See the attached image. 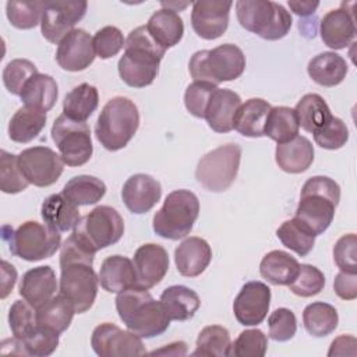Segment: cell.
<instances>
[{"mask_svg":"<svg viewBox=\"0 0 357 357\" xmlns=\"http://www.w3.org/2000/svg\"><path fill=\"white\" fill-rule=\"evenodd\" d=\"M95 252L84 247L73 234L63 243L60 250V294L67 297L75 314L88 311L98 294V275L93 264Z\"/></svg>","mask_w":357,"mask_h":357,"instance_id":"cell-1","label":"cell"},{"mask_svg":"<svg viewBox=\"0 0 357 357\" xmlns=\"http://www.w3.org/2000/svg\"><path fill=\"white\" fill-rule=\"evenodd\" d=\"M165 53L166 49L151 36L145 25L137 26L128 33L124 54L117 64L120 78L132 88L151 85L159 73Z\"/></svg>","mask_w":357,"mask_h":357,"instance_id":"cell-2","label":"cell"},{"mask_svg":"<svg viewBox=\"0 0 357 357\" xmlns=\"http://www.w3.org/2000/svg\"><path fill=\"white\" fill-rule=\"evenodd\" d=\"M116 310L128 331L139 337L151 339L159 336L170 326V318L160 300L156 301L148 289L139 286L117 293Z\"/></svg>","mask_w":357,"mask_h":357,"instance_id":"cell-3","label":"cell"},{"mask_svg":"<svg viewBox=\"0 0 357 357\" xmlns=\"http://www.w3.org/2000/svg\"><path fill=\"white\" fill-rule=\"evenodd\" d=\"M339 201L340 187L335 180L326 176H312L301 188L294 218L310 227L315 236L322 234L331 226Z\"/></svg>","mask_w":357,"mask_h":357,"instance_id":"cell-4","label":"cell"},{"mask_svg":"<svg viewBox=\"0 0 357 357\" xmlns=\"http://www.w3.org/2000/svg\"><path fill=\"white\" fill-rule=\"evenodd\" d=\"M139 127V112L132 100L116 96L106 102L95 126V135L107 151L123 149Z\"/></svg>","mask_w":357,"mask_h":357,"instance_id":"cell-5","label":"cell"},{"mask_svg":"<svg viewBox=\"0 0 357 357\" xmlns=\"http://www.w3.org/2000/svg\"><path fill=\"white\" fill-rule=\"evenodd\" d=\"M245 68L243 50L233 43H223L211 50L195 52L188 63L194 81L218 85L225 81L237 79Z\"/></svg>","mask_w":357,"mask_h":357,"instance_id":"cell-6","label":"cell"},{"mask_svg":"<svg viewBox=\"0 0 357 357\" xmlns=\"http://www.w3.org/2000/svg\"><path fill=\"white\" fill-rule=\"evenodd\" d=\"M236 14L244 29L266 40L284 38L293 22L290 13L282 4L269 0H238Z\"/></svg>","mask_w":357,"mask_h":357,"instance_id":"cell-7","label":"cell"},{"mask_svg":"<svg viewBox=\"0 0 357 357\" xmlns=\"http://www.w3.org/2000/svg\"><path fill=\"white\" fill-rule=\"evenodd\" d=\"M199 215L198 197L190 190H174L167 194L162 208L153 215V231L169 240L190 234Z\"/></svg>","mask_w":357,"mask_h":357,"instance_id":"cell-8","label":"cell"},{"mask_svg":"<svg viewBox=\"0 0 357 357\" xmlns=\"http://www.w3.org/2000/svg\"><path fill=\"white\" fill-rule=\"evenodd\" d=\"M123 234L124 220L109 205L96 206L82 216L73 229V236L92 252L116 244Z\"/></svg>","mask_w":357,"mask_h":357,"instance_id":"cell-9","label":"cell"},{"mask_svg":"<svg viewBox=\"0 0 357 357\" xmlns=\"http://www.w3.org/2000/svg\"><path fill=\"white\" fill-rule=\"evenodd\" d=\"M4 240L8 241L13 255L29 262L50 258L61 247L59 231L33 220L24 222L15 230L11 229L8 236L4 234Z\"/></svg>","mask_w":357,"mask_h":357,"instance_id":"cell-10","label":"cell"},{"mask_svg":"<svg viewBox=\"0 0 357 357\" xmlns=\"http://www.w3.org/2000/svg\"><path fill=\"white\" fill-rule=\"evenodd\" d=\"M241 148L237 144L222 145L202 156L195 169L197 181L208 191H226L237 177Z\"/></svg>","mask_w":357,"mask_h":357,"instance_id":"cell-11","label":"cell"},{"mask_svg":"<svg viewBox=\"0 0 357 357\" xmlns=\"http://www.w3.org/2000/svg\"><path fill=\"white\" fill-rule=\"evenodd\" d=\"M50 134L64 165L77 167L91 159L93 146L91 130L85 121H75L61 114L54 120Z\"/></svg>","mask_w":357,"mask_h":357,"instance_id":"cell-12","label":"cell"},{"mask_svg":"<svg viewBox=\"0 0 357 357\" xmlns=\"http://www.w3.org/2000/svg\"><path fill=\"white\" fill-rule=\"evenodd\" d=\"M18 166L29 184L49 187L63 173L64 162L59 153L47 146H32L20 152Z\"/></svg>","mask_w":357,"mask_h":357,"instance_id":"cell-13","label":"cell"},{"mask_svg":"<svg viewBox=\"0 0 357 357\" xmlns=\"http://www.w3.org/2000/svg\"><path fill=\"white\" fill-rule=\"evenodd\" d=\"M86 7L88 3L85 0L46 1L40 21L43 38L59 45L67 33L75 29L74 25L84 18Z\"/></svg>","mask_w":357,"mask_h":357,"instance_id":"cell-14","label":"cell"},{"mask_svg":"<svg viewBox=\"0 0 357 357\" xmlns=\"http://www.w3.org/2000/svg\"><path fill=\"white\" fill-rule=\"evenodd\" d=\"M91 344L93 351L100 357H127L146 354V349L138 335L131 331H123L110 322H103L93 329Z\"/></svg>","mask_w":357,"mask_h":357,"instance_id":"cell-15","label":"cell"},{"mask_svg":"<svg viewBox=\"0 0 357 357\" xmlns=\"http://www.w3.org/2000/svg\"><path fill=\"white\" fill-rule=\"evenodd\" d=\"M271 305V289L268 284L252 280L243 284L240 293L234 298L233 312L240 325H259L268 315Z\"/></svg>","mask_w":357,"mask_h":357,"instance_id":"cell-16","label":"cell"},{"mask_svg":"<svg viewBox=\"0 0 357 357\" xmlns=\"http://www.w3.org/2000/svg\"><path fill=\"white\" fill-rule=\"evenodd\" d=\"M233 3L226 0H199L192 4L191 25L194 32L206 40L220 38L229 26Z\"/></svg>","mask_w":357,"mask_h":357,"instance_id":"cell-17","label":"cell"},{"mask_svg":"<svg viewBox=\"0 0 357 357\" xmlns=\"http://www.w3.org/2000/svg\"><path fill=\"white\" fill-rule=\"evenodd\" d=\"M93 38L84 29H73L57 46L56 61L66 71H82L95 60Z\"/></svg>","mask_w":357,"mask_h":357,"instance_id":"cell-18","label":"cell"},{"mask_svg":"<svg viewBox=\"0 0 357 357\" xmlns=\"http://www.w3.org/2000/svg\"><path fill=\"white\" fill-rule=\"evenodd\" d=\"M137 284L142 289H151L162 282L169 271L167 251L155 243H148L137 248L132 259Z\"/></svg>","mask_w":357,"mask_h":357,"instance_id":"cell-19","label":"cell"},{"mask_svg":"<svg viewBox=\"0 0 357 357\" xmlns=\"http://www.w3.org/2000/svg\"><path fill=\"white\" fill-rule=\"evenodd\" d=\"M319 33L328 47L333 50L347 47L356 38L353 10H349L347 4L342 3L339 8L328 11L319 22Z\"/></svg>","mask_w":357,"mask_h":357,"instance_id":"cell-20","label":"cell"},{"mask_svg":"<svg viewBox=\"0 0 357 357\" xmlns=\"http://www.w3.org/2000/svg\"><path fill=\"white\" fill-rule=\"evenodd\" d=\"M162 197L160 183L149 174L137 173L128 177L121 190V198L127 209L141 215L151 211Z\"/></svg>","mask_w":357,"mask_h":357,"instance_id":"cell-21","label":"cell"},{"mask_svg":"<svg viewBox=\"0 0 357 357\" xmlns=\"http://www.w3.org/2000/svg\"><path fill=\"white\" fill-rule=\"evenodd\" d=\"M212 250L206 240L188 237L174 250V262L180 275L187 278L199 276L211 264Z\"/></svg>","mask_w":357,"mask_h":357,"instance_id":"cell-22","label":"cell"},{"mask_svg":"<svg viewBox=\"0 0 357 357\" xmlns=\"http://www.w3.org/2000/svg\"><path fill=\"white\" fill-rule=\"evenodd\" d=\"M56 290V273L49 265L26 271L20 283V294L35 308H39L49 301L54 296Z\"/></svg>","mask_w":357,"mask_h":357,"instance_id":"cell-23","label":"cell"},{"mask_svg":"<svg viewBox=\"0 0 357 357\" xmlns=\"http://www.w3.org/2000/svg\"><path fill=\"white\" fill-rule=\"evenodd\" d=\"M240 105L241 98L236 92L216 88L208 102L204 119L213 131L229 132L233 130V119Z\"/></svg>","mask_w":357,"mask_h":357,"instance_id":"cell-24","label":"cell"},{"mask_svg":"<svg viewBox=\"0 0 357 357\" xmlns=\"http://www.w3.org/2000/svg\"><path fill=\"white\" fill-rule=\"evenodd\" d=\"M98 279L107 293H120L137 284L134 264L130 258L123 255L107 257L100 265Z\"/></svg>","mask_w":357,"mask_h":357,"instance_id":"cell-25","label":"cell"},{"mask_svg":"<svg viewBox=\"0 0 357 357\" xmlns=\"http://www.w3.org/2000/svg\"><path fill=\"white\" fill-rule=\"evenodd\" d=\"M275 160L286 173H303L314 162V146L308 138L297 135L284 144H278Z\"/></svg>","mask_w":357,"mask_h":357,"instance_id":"cell-26","label":"cell"},{"mask_svg":"<svg viewBox=\"0 0 357 357\" xmlns=\"http://www.w3.org/2000/svg\"><path fill=\"white\" fill-rule=\"evenodd\" d=\"M40 215L45 225L59 233L74 229L81 219L78 206L70 202L63 194L49 195L42 202Z\"/></svg>","mask_w":357,"mask_h":357,"instance_id":"cell-27","label":"cell"},{"mask_svg":"<svg viewBox=\"0 0 357 357\" xmlns=\"http://www.w3.org/2000/svg\"><path fill=\"white\" fill-rule=\"evenodd\" d=\"M349 71L346 60L335 52H324L308 61L307 73L318 85L331 88L339 85Z\"/></svg>","mask_w":357,"mask_h":357,"instance_id":"cell-28","label":"cell"},{"mask_svg":"<svg viewBox=\"0 0 357 357\" xmlns=\"http://www.w3.org/2000/svg\"><path fill=\"white\" fill-rule=\"evenodd\" d=\"M271 109L272 106L261 98H251L245 100V103H241L234 114L233 128L244 137H262L265 121Z\"/></svg>","mask_w":357,"mask_h":357,"instance_id":"cell-29","label":"cell"},{"mask_svg":"<svg viewBox=\"0 0 357 357\" xmlns=\"http://www.w3.org/2000/svg\"><path fill=\"white\" fill-rule=\"evenodd\" d=\"M160 303L170 321L191 319L201 305L198 294L183 284H174L165 289L160 294Z\"/></svg>","mask_w":357,"mask_h":357,"instance_id":"cell-30","label":"cell"},{"mask_svg":"<svg viewBox=\"0 0 357 357\" xmlns=\"http://www.w3.org/2000/svg\"><path fill=\"white\" fill-rule=\"evenodd\" d=\"M298 268V261L289 252L273 250L264 255L259 264V273L273 286H289L297 276Z\"/></svg>","mask_w":357,"mask_h":357,"instance_id":"cell-31","label":"cell"},{"mask_svg":"<svg viewBox=\"0 0 357 357\" xmlns=\"http://www.w3.org/2000/svg\"><path fill=\"white\" fill-rule=\"evenodd\" d=\"M145 26L151 36L166 50L176 46L184 35V24L181 17L169 8L155 11Z\"/></svg>","mask_w":357,"mask_h":357,"instance_id":"cell-32","label":"cell"},{"mask_svg":"<svg viewBox=\"0 0 357 357\" xmlns=\"http://www.w3.org/2000/svg\"><path fill=\"white\" fill-rule=\"evenodd\" d=\"M57 96L59 88L54 78L52 75L38 73L25 84L20 98L25 106L46 113L54 106Z\"/></svg>","mask_w":357,"mask_h":357,"instance_id":"cell-33","label":"cell"},{"mask_svg":"<svg viewBox=\"0 0 357 357\" xmlns=\"http://www.w3.org/2000/svg\"><path fill=\"white\" fill-rule=\"evenodd\" d=\"M46 126V113L33 107L22 106L8 123V137L18 144H26L35 139Z\"/></svg>","mask_w":357,"mask_h":357,"instance_id":"cell-34","label":"cell"},{"mask_svg":"<svg viewBox=\"0 0 357 357\" xmlns=\"http://www.w3.org/2000/svg\"><path fill=\"white\" fill-rule=\"evenodd\" d=\"M294 112L298 126L307 132H317L332 119L331 109L325 99L318 93L304 95L296 105Z\"/></svg>","mask_w":357,"mask_h":357,"instance_id":"cell-35","label":"cell"},{"mask_svg":"<svg viewBox=\"0 0 357 357\" xmlns=\"http://www.w3.org/2000/svg\"><path fill=\"white\" fill-rule=\"evenodd\" d=\"M75 314L73 303L63 294L53 296L43 305L36 308L38 325L49 328L57 333L68 329Z\"/></svg>","mask_w":357,"mask_h":357,"instance_id":"cell-36","label":"cell"},{"mask_svg":"<svg viewBox=\"0 0 357 357\" xmlns=\"http://www.w3.org/2000/svg\"><path fill=\"white\" fill-rule=\"evenodd\" d=\"M61 194L77 206L93 205L103 198L106 194L105 183L88 174H81L70 178L63 187Z\"/></svg>","mask_w":357,"mask_h":357,"instance_id":"cell-37","label":"cell"},{"mask_svg":"<svg viewBox=\"0 0 357 357\" xmlns=\"http://www.w3.org/2000/svg\"><path fill=\"white\" fill-rule=\"evenodd\" d=\"M99 105V93L86 82L73 88L63 100V114L75 121H86Z\"/></svg>","mask_w":357,"mask_h":357,"instance_id":"cell-38","label":"cell"},{"mask_svg":"<svg viewBox=\"0 0 357 357\" xmlns=\"http://www.w3.org/2000/svg\"><path fill=\"white\" fill-rule=\"evenodd\" d=\"M298 119L294 109L287 106L272 107L268 113L264 135L276 141L278 144H284L298 135Z\"/></svg>","mask_w":357,"mask_h":357,"instance_id":"cell-39","label":"cell"},{"mask_svg":"<svg viewBox=\"0 0 357 357\" xmlns=\"http://www.w3.org/2000/svg\"><path fill=\"white\" fill-rule=\"evenodd\" d=\"M303 324L305 331L315 337H324L335 332L339 324V315L333 305L322 301L308 304L303 311Z\"/></svg>","mask_w":357,"mask_h":357,"instance_id":"cell-40","label":"cell"},{"mask_svg":"<svg viewBox=\"0 0 357 357\" xmlns=\"http://www.w3.org/2000/svg\"><path fill=\"white\" fill-rule=\"evenodd\" d=\"M276 236L286 248L294 251L300 257L310 254L317 237L310 227L296 218L284 220L276 230Z\"/></svg>","mask_w":357,"mask_h":357,"instance_id":"cell-41","label":"cell"},{"mask_svg":"<svg viewBox=\"0 0 357 357\" xmlns=\"http://www.w3.org/2000/svg\"><path fill=\"white\" fill-rule=\"evenodd\" d=\"M230 344V335L226 328L220 325H209L199 332L195 342V350L191 354L202 357H223L229 356Z\"/></svg>","mask_w":357,"mask_h":357,"instance_id":"cell-42","label":"cell"},{"mask_svg":"<svg viewBox=\"0 0 357 357\" xmlns=\"http://www.w3.org/2000/svg\"><path fill=\"white\" fill-rule=\"evenodd\" d=\"M46 1H15L6 3V14L10 24L18 29L35 28L42 21Z\"/></svg>","mask_w":357,"mask_h":357,"instance_id":"cell-43","label":"cell"},{"mask_svg":"<svg viewBox=\"0 0 357 357\" xmlns=\"http://www.w3.org/2000/svg\"><path fill=\"white\" fill-rule=\"evenodd\" d=\"M28 185L29 183L18 166V156L3 149L0 152V190L6 194H17L26 190Z\"/></svg>","mask_w":357,"mask_h":357,"instance_id":"cell-44","label":"cell"},{"mask_svg":"<svg viewBox=\"0 0 357 357\" xmlns=\"http://www.w3.org/2000/svg\"><path fill=\"white\" fill-rule=\"evenodd\" d=\"M38 74L36 66L26 59H14L6 64L3 70V82L6 89L17 96H21L25 84Z\"/></svg>","mask_w":357,"mask_h":357,"instance_id":"cell-45","label":"cell"},{"mask_svg":"<svg viewBox=\"0 0 357 357\" xmlns=\"http://www.w3.org/2000/svg\"><path fill=\"white\" fill-rule=\"evenodd\" d=\"M8 325L13 335L22 340L38 326L36 308L26 300L14 301L8 311Z\"/></svg>","mask_w":357,"mask_h":357,"instance_id":"cell-46","label":"cell"},{"mask_svg":"<svg viewBox=\"0 0 357 357\" xmlns=\"http://www.w3.org/2000/svg\"><path fill=\"white\" fill-rule=\"evenodd\" d=\"M268 339L261 329H245L230 344L229 356L262 357L266 353Z\"/></svg>","mask_w":357,"mask_h":357,"instance_id":"cell-47","label":"cell"},{"mask_svg":"<svg viewBox=\"0 0 357 357\" xmlns=\"http://www.w3.org/2000/svg\"><path fill=\"white\" fill-rule=\"evenodd\" d=\"M325 286L324 273L314 265L301 264L294 280L289 284L291 293L300 297H312L319 294Z\"/></svg>","mask_w":357,"mask_h":357,"instance_id":"cell-48","label":"cell"},{"mask_svg":"<svg viewBox=\"0 0 357 357\" xmlns=\"http://www.w3.org/2000/svg\"><path fill=\"white\" fill-rule=\"evenodd\" d=\"M59 335L60 333L49 328L38 325L26 337L22 339L26 354L36 357L50 356L59 346Z\"/></svg>","mask_w":357,"mask_h":357,"instance_id":"cell-49","label":"cell"},{"mask_svg":"<svg viewBox=\"0 0 357 357\" xmlns=\"http://www.w3.org/2000/svg\"><path fill=\"white\" fill-rule=\"evenodd\" d=\"M269 337L275 342H287L290 340L297 331V319L291 310L289 308H276L268 317Z\"/></svg>","mask_w":357,"mask_h":357,"instance_id":"cell-50","label":"cell"},{"mask_svg":"<svg viewBox=\"0 0 357 357\" xmlns=\"http://www.w3.org/2000/svg\"><path fill=\"white\" fill-rule=\"evenodd\" d=\"M126 46V39L117 26L107 25L96 31L93 47L98 57L106 60L116 56Z\"/></svg>","mask_w":357,"mask_h":357,"instance_id":"cell-51","label":"cell"},{"mask_svg":"<svg viewBox=\"0 0 357 357\" xmlns=\"http://www.w3.org/2000/svg\"><path fill=\"white\" fill-rule=\"evenodd\" d=\"M349 139V128L342 119L332 116L321 130L314 132V141L324 149H339Z\"/></svg>","mask_w":357,"mask_h":357,"instance_id":"cell-52","label":"cell"},{"mask_svg":"<svg viewBox=\"0 0 357 357\" xmlns=\"http://www.w3.org/2000/svg\"><path fill=\"white\" fill-rule=\"evenodd\" d=\"M216 88L218 85H213L209 82L194 81L192 84H190L184 92V105L187 110L192 116L198 119H204L208 102Z\"/></svg>","mask_w":357,"mask_h":357,"instance_id":"cell-53","label":"cell"},{"mask_svg":"<svg viewBox=\"0 0 357 357\" xmlns=\"http://www.w3.org/2000/svg\"><path fill=\"white\" fill-rule=\"evenodd\" d=\"M356 247L357 237L354 233L344 234L336 241L333 247V261L342 272L357 273Z\"/></svg>","mask_w":357,"mask_h":357,"instance_id":"cell-54","label":"cell"},{"mask_svg":"<svg viewBox=\"0 0 357 357\" xmlns=\"http://www.w3.org/2000/svg\"><path fill=\"white\" fill-rule=\"evenodd\" d=\"M335 293L343 300H354L357 297V273L339 272L333 282Z\"/></svg>","mask_w":357,"mask_h":357,"instance_id":"cell-55","label":"cell"},{"mask_svg":"<svg viewBox=\"0 0 357 357\" xmlns=\"http://www.w3.org/2000/svg\"><path fill=\"white\" fill-rule=\"evenodd\" d=\"M356 346H357V340L354 336L342 335L331 343L328 356H344V354L356 356Z\"/></svg>","mask_w":357,"mask_h":357,"instance_id":"cell-56","label":"cell"},{"mask_svg":"<svg viewBox=\"0 0 357 357\" xmlns=\"http://www.w3.org/2000/svg\"><path fill=\"white\" fill-rule=\"evenodd\" d=\"M1 298H6L17 282V271L7 261H1Z\"/></svg>","mask_w":357,"mask_h":357,"instance_id":"cell-57","label":"cell"},{"mask_svg":"<svg viewBox=\"0 0 357 357\" xmlns=\"http://www.w3.org/2000/svg\"><path fill=\"white\" fill-rule=\"evenodd\" d=\"M290 10L300 15V17H307L311 15L312 13H315V10L319 6V1H296V0H289L287 1Z\"/></svg>","mask_w":357,"mask_h":357,"instance_id":"cell-58","label":"cell"},{"mask_svg":"<svg viewBox=\"0 0 357 357\" xmlns=\"http://www.w3.org/2000/svg\"><path fill=\"white\" fill-rule=\"evenodd\" d=\"M187 353V344L184 342H173L159 350L151 351V354H167V356H184Z\"/></svg>","mask_w":357,"mask_h":357,"instance_id":"cell-59","label":"cell"}]
</instances>
